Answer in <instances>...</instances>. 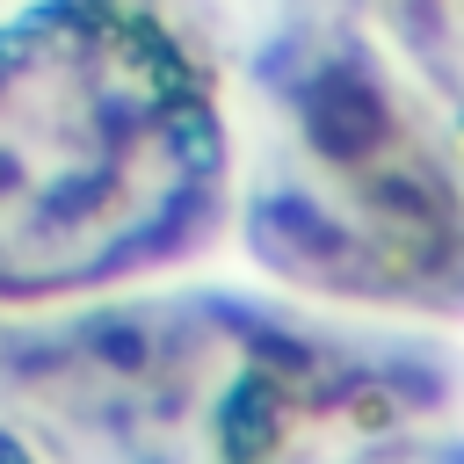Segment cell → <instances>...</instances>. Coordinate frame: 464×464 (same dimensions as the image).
<instances>
[{
    "mask_svg": "<svg viewBox=\"0 0 464 464\" xmlns=\"http://www.w3.org/2000/svg\"><path fill=\"white\" fill-rule=\"evenodd\" d=\"M203 109L152 29L58 22L0 65V290H65L145 254L203 160Z\"/></svg>",
    "mask_w": 464,
    "mask_h": 464,
    "instance_id": "obj_1",
    "label": "cell"
}]
</instances>
